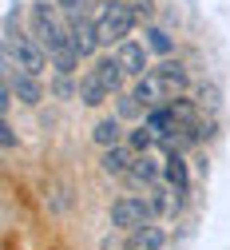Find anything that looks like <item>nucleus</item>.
Listing matches in <instances>:
<instances>
[{
	"instance_id": "1",
	"label": "nucleus",
	"mask_w": 230,
	"mask_h": 250,
	"mask_svg": "<svg viewBox=\"0 0 230 250\" xmlns=\"http://www.w3.org/2000/svg\"><path fill=\"white\" fill-rule=\"evenodd\" d=\"M56 12H60L56 0H52V4H48V0H40V4L32 8V36L44 44V52H48V60H52V68H56L60 76H72V72L80 68L84 56H80V48L72 44L68 24H60Z\"/></svg>"
},
{
	"instance_id": "2",
	"label": "nucleus",
	"mask_w": 230,
	"mask_h": 250,
	"mask_svg": "<svg viewBox=\"0 0 230 250\" xmlns=\"http://www.w3.org/2000/svg\"><path fill=\"white\" fill-rule=\"evenodd\" d=\"M179 87H187V68L179 64V60H163L159 68L139 76V83H135L131 96H135L143 107H159V104H171Z\"/></svg>"
},
{
	"instance_id": "3",
	"label": "nucleus",
	"mask_w": 230,
	"mask_h": 250,
	"mask_svg": "<svg viewBox=\"0 0 230 250\" xmlns=\"http://www.w3.org/2000/svg\"><path fill=\"white\" fill-rule=\"evenodd\" d=\"M123 64H119V56H104L100 64H95L84 80H80V87H76V96L87 104V107H95V104H104V100H111L115 91H119V83H123Z\"/></svg>"
},
{
	"instance_id": "4",
	"label": "nucleus",
	"mask_w": 230,
	"mask_h": 250,
	"mask_svg": "<svg viewBox=\"0 0 230 250\" xmlns=\"http://www.w3.org/2000/svg\"><path fill=\"white\" fill-rule=\"evenodd\" d=\"M4 64L28 72V76H44L48 68V52L36 36H24L16 28H4Z\"/></svg>"
},
{
	"instance_id": "5",
	"label": "nucleus",
	"mask_w": 230,
	"mask_h": 250,
	"mask_svg": "<svg viewBox=\"0 0 230 250\" xmlns=\"http://www.w3.org/2000/svg\"><path fill=\"white\" fill-rule=\"evenodd\" d=\"M151 214H155L151 199H143V195H123V199L111 203V227H115V230H139V227L151 223Z\"/></svg>"
},
{
	"instance_id": "6",
	"label": "nucleus",
	"mask_w": 230,
	"mask_h": 250,
	"mask_svg": "<svg viewBox=\"0 0 230 250\" xmlns=\"http://www.w3.org/2000/svg\"><path fill=\"white\" fill-rule=\"evenodd\" d=\"M135 8L131 4H111L104 8V16L95 20V28H100V44H123L131 36V28H135Z\"/></svg>"
},
{
	"instance_id": "7",
	"label": "nucleus",
	"mask_w": 230,
	"mask_h": 250,
	"mask_svg": "<svg viewBox=\"0 0 230 250\" xmlns=\"http://www.w3.org/2000/svg\"><path fill=\"white\" fill-rule=\"evenodd\" d=\"M68 32H72V44L80 48V56L87 60L95 48H100V28H95L84 12H72V20H68Z\"/></svg>"
},
{
	"instance_id": "8",
	"label": "nucleus",
	"mask_w": 230,
	"mask_h": 250,
	"mask_svg": "<svg viewBox=\"0 0 230 250\" xmlns=\"http://www.w3.org/2000/svg\"><path fill=\"white\" fill-rule=\"evenodd\" d=\"M119 64L127 76H147L151 72V48L139 40H123L119 44Z\"/></svg>"
},
{
	"instance_id": "9",
	"label": "nucleus",
	"mask_w": 230,
	"mask_h": 250,
	"mask_svg": "<svg viewBox=\"0 0 230 250\" xmlns=\"http://www.w3.org/2000/svg\"><path fill=\"white\" fill-rule=\"evenodd\" d=\"M131 151H135L131 143L104 147V155H100V171H104V175H127V171H131V163H135V155H131Z\"/></svg>"
},
{
	"instance_id": "10",
	"label": "nucleus",
	"mask_w": 230,
	"mask_h": 250,
	"mask_svg": "<svg viewBox=\"0 0 230 250\" xmlns=\"http://www.w3.org/2000/svg\"><path fill=\"white\" fill-rule=\"evenodd\" d=\"M4 80L12 83V91L20 96V104H40V76H28V72H16L12 64H4Z\"/></svg>"
},
{
	"instance_id": "11",
	"label": "nucleus",
	"mask_w": 230,
	"mask_h": 250,
	"mask_svg": "<svg viewBox=\"0 0 230 250\" xmlns=\"http://www.w3.org/2000/svg\"><path fill=\"white\" fill-rule=\"evenodd\" d=\"M163 175H167V183H171V195L183 199L187 195V163H183L179 151H171L167 159H163Z\"/></svg>"
},
{
	"instance_id": "12",
	"label": "nucleus",
	"mask_w": 230,
	"mask_h": 250,
	"mask_svg": "<svg viewBox=\"0 0 230 250\" xmlns=\"http://www.w3.org/2000/svg\"><path fill=\"white\" fill-rule=\"evenodd\" d=\"M123 179H127V183H135V187H151V183L159 179V163L151 159L147 151H139V155H135V163H131V171H127Z\"/></svg>"
},
{
	"instance_id": "13",
	"label": "nucleus",
	"mask_w": 230,
	"mask_h": 250,
	"mask_svg": "<svg viewBox=\"0 0 230 250\" xmlns=\"http://www.w3.org/2000/svg\"><path fill=\"white\" fill-rule=\"evenodd\" d=\"M163 242H167V238H163V230L159 227H139V230H131V250H163Z\"/></svg>"
},
{
	"instance_id": "14",
	"label": "nucleus",
	"mask_w": 230,
	"mask_h": 250,
	"mask_svg": "<svg viewBox=\"0 0 230 250\" xmlns=\"http://www.w3.org/2000/svg\"><path fill=\"white\" fill-rule=\"evenodd\" d=\"M91 139L100 143V147L123 143V139H119V119H115V115H111V119H100V123H95V131H91Z\"/></svg>"
},
{
	"instance_id": "15",
	"label": "nucleus",
	"mask_w": 230,
	"mask_h": 250,
	"mask_svg": "<svg viewBox=\"0 0 230 250\" xmlns=\"http://www.w3.org/2000/svg\"><path fill=\"white\" fill-rule=\"evenodd\" d=\"M127 143H131V147H135V151H151V147H155L159 139H155V131L147 127V123H139V127H135V131H131V135H127Z\"/></svg>"
},
{
	"instance_id": "16",
	"label": "nucleus",
	"mask_w": 230,
	"mask_h": 250,
	"mask_svg": "<svg viewBox=\"0 0 230 250\" xmlns=\"http://www.w3.org/2000/svg\"><path fill=\"white\" fill-rule=\"evenodd\" d=\"M143 36H147L143 44H147L151 52H163V56H167V52L175 48V44H171V36H167V32H163V28H147V32H143Z\"/></svg>"
},
{
	"instance_id": "17",
	"label": "nucleus",
	"mask_w": 230,
	"mask_h": 250,
	"mask_svg": "<svg viewBox=\"0 0 230 250\" xmlns=\"http://www.w3.org/2000/svg\"><path fill=\"white\" fill-rule=\"evenodd\" d=\"M0 143H4V151H12V147H16V135H12V123H8V115L0 119Z\"/></svg>"
},
{
	"instance_id": "18",
	"label": "nucleus",
	"mask_w": 230,
	"mask_h": 250,
	"mask_svg": "<svg viewBox=\"0 0 230 250\" xmlns=\"http://www.w3.org/2000/svg\"><path fill=\"white\" fill-rule=\"evenodd\" d=\"M56 8L72 16V12H84V8H87V0H56Z\"/></svg>"
},
{
	"instance_id": "19",
	"label": "nucleus",
	"mask_w": 230,
	"mask_h": 250,
	"mask_svg": "<svg viewBox=\"0 0 230 250\" xmlns=\"http://www.w3.org/2000/svg\"><path fill=\"white\" fill-rule=\"evenodd\" d=\"M100 4H104V8H111V4H123V0H100Z\"/></svg>"
}]
</instances>
